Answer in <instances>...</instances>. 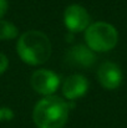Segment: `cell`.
<instances>
[{
  "mask_svg": "<svg viewBox=\"0 0 127 128\" xmlns=\"http://www.w3.org/2000/svg\"><path fill=\"white\" fill-rule=\"evenodd\" d=\"M66 64L76 67H90L95 64L96 56L93 51L85 45H76L67 50L65 55Z\"/></svg>",
  "mask_w": 127,
  "mask_h": 128,
  "instance_id": "7",
  "label": "cell"
},
{
  "mask_svg": "<svg viewBox=\"0 0 127 128\" xmlns=\"http://www.w3.org/2000/svg\"><path fill=\"white\" fill-rule=\"evenodd\" d=\"M8 66H9V60H8V57H6L4 54L0 52V75L6 71Z\"/></svg>",
  "mask_w": 127,
  "mask_h": 128,
  "instance_id": "11",
  "label": "cell"
},
{
  "mask_svg": "<svg viewBox=\"0 0 127 128\" xmlns=\"http://www.w3.org/2000/svg\"><path fill=\"white\" fill-rule=\"evenodd\" d=\"M20 58L33 66L45 64L51 56V42L49 38L38 30L24 32L16 45Z\"/></svg>",
  "mask_w": 127,
  "mask_h": 128,
  "instance_id": "1",
  "label": "cell"
},
{
  "mask_svg": "<svg viewBox=\"0 0 127 128\" xmlns=\"http://www.w3.org/2000/svg\"><path fill=\"white\" fill-rule=\"evenodd\" d=\"M38 128H62L69 118V104L57 96L40 100L33 112Z\"/></svg>",
  "mask_w": 127,
  "mask_h": 128,
  "instance_id": "2",
  "label": "cell"
},
{
  "mask_svg": "<svg viewBox=\"0 0 127 128\" xmlns=\"http://www.w3.org/2000/svg\"><path fill=\"white\" fill-rule=\"evenodd\" d=\"M64 21L67 30L80 32L90 26V15L84 6L74 4L66 8L64 12Z\"/></svg>",
  "mask_w": 127,
  "mask_h": 128,
  "instance_id": "4",
  "label": "cell"
},
{
  "mask_svg": "<svg viewBox=\"0 0 127 128\" xmlns=\"http://www.w3.org/2000/svg\"><path fill=\"white\" fill-rule=\"evenodd\" d=\"M59 76L50 70H36L31 76L33 88L44 96H51L59 87Z\"/></svg>",
  "mask_w": 127,
  "mask_h": 128,
  "instance_id": "5",
  "label": "cell"
},
{
  "mask_svg": "<svg viewBox=\"0 0 127 128\" xmlns=\"http://www.w3.org/2000/svg\"><path fill=\"white\" fill-rule=\"evenodd\" d=\"M8 8H9V2H8V0H0V20H1V18L6 14Z\"/></svg>",
  "mask_w": 127,
  "mask_h": 128,
  "instance_id": "12",
  "label": "cell"
},
{
  "mask_svg": "<svg viewBox=\"0 0 127 128\" xmlns=\"http://www.w3.org/2000/svg\"><path fill=\"white\" fill-rule=\"evenodd\" d=\"M85 40L92 51L106 52L112 50L118 41L117 30L107 22H93L85 31Z\"/></svg>",
  "mask_w": 127,
  "mask_h": 128,
  "instance_id": "3",
  "label": "cell"
},
{
  "mask_svg": "<svg viewBox=\"0 0 127 128\" xmlns=\"http://www.w3.org/2000/svg\"><path fill=\"white\" fill-rule=\"evenodd\" d=\"M18 36V29L14 24L0 20V40H11Z\"/></svg>",
  "mask_w": 127,
  "mask_h": 128,
  "instance_id": "9",
  "label": "cell"
},
{
  "mask_svg": "<svg viewBox=\"0 0 127 128\" xmlns=\"http://www.w3.org/2000/svg\"><path fill=\"white\" fill-rule=\"evenodd\" d=\"M14 118V112L9 107H1L0 108V122H8Z\"/></svg>",
  "mask_w": 127,
  "mask_h": 128,
  "instance_id": "10",
  "label": "cell"
},
{
  "mask_svg": "<svg viewBox=\"0 0 127 128\" xmlns=\"http://www.w3.org/2000/svg\"><path fill=\"white\" fill-rule=\"evenodd\" d=\"M88 88V81L82 75H72L67 77L62 85V93L67 100H76L84 96Z\"/></svg>",
  "mask_w": 127,
  "mask_h": 128,
  "instance_id": "8",
  "label": "cell"
},
{
  "mask_svg": "<svg viewBox=\"0 0 127 128\" xmlns=\"http://www.w3.org/2000/svg\"><path fill=\"white\" fill-rule=\"evenodd\" d=\"M97 78L98 82L107 90H116L122 84V71L121 68L110 61H106L100 65L97 70Z\"/></svg>",
  "mask_w": 127,
  "mask_h": 128,
  "instance_id": "6",
  "label": "cell"
}]
</instances>
